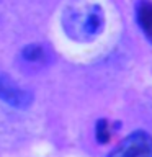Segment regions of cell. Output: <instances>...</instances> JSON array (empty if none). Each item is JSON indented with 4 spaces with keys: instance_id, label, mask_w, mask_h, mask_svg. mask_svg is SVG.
<instances>
[{
    "instance_id": "6da1fadb",
    "label": "cell",
    "mask_w": 152,
    "mask_h": 157,
    "mask_svg": "<svg viewBox=\"0 0 152 157\" xmlns=\"http://www.w3.org/2000/svg\"><path fill=\"white\" fill-rule=\"evenodd\" d=\"M108 157H152V136L146 131H134L124 137Z\"/></svg>"
},
{
    "instance_id": "3957f363",
    "label": "cell",
    "mask_w": 152,
    "mask_h": 157,
    "mask_svg": "<svg viewBox=\"0 0 152 157\" xmlns=\"http://www.w3.org/2000/svg\"><path fill=\"white\" fill-rule=\"evenodd\" d=\"M137 23L144 31L147 39L152 41V2L150 0H141L137 3Z\"/></svg>"
},
{
    "instance_id": "277c9868",
    "label": "cell",
    "mask_w": 152,
    "mask_h": 157,
    "mask_svg": "<svg viewBox=\"0 0 152 157\" xmlns=\"http://www.w3.org/2000/svg\"><path fill=\"white\" fill-rule=\"evenodd\" d=\"M103 26V13L98 7H92L90 13L87 15L85 18V25H83V29L88 34H95L101 29Z\"/></svg>"
},
{
    "instance_id": "5b68a950",
    "label": "cell",
    "mask_w": 152,
    "mask_h": 157,
    "mask_svg": "<svg viewBox=\"0 0 152 157\" xmlns=\"http://www.w3.org/2000/svg\"><path fill=\"white\" fill-rule=\"evenodd\" d=\"M95 134H97V139H98L100 144H106V142H110V139H111V128H110L108 120L101 118V120L97 123Z\"/></svg>"
},
{
    "instance_id": "8992f818",
    "label": "cell",
    "mask_w": 152,
    "mask_h": 157,
    "mask_svg": "<svg viewBox=\"0 0 152 157\" xmlns=\"http://www.w3.org/2000/svg\"><path fill=\"white\" fill-rule=\"evenodd\" d=\"M44 49L38 44H31V46H26L23 49V57L29 62H39L44 59Z\"/></svg>"
},
{
    "instance_id": "7a4b0ae2",
    "label": "cell",
    "mask_w": 152,
    "mask_h": 157,
    "mask_svg": "<svg viewBox=\"0 0 152 157\" xmlns=\"http://www.w3.org/2000/svg\"><path fill=\"white\" fill-rule=\"evenodd\" d=\"M0 98L15 108H26L31 103V95L18 87L7 74H0Z\"/></svg>"
}]
</instances>
